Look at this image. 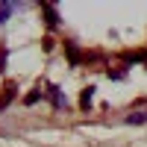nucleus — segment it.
<instances>
[{
	"mask_svg": "<svg viewBox=\"0 0 147 147\" xmlns=\"http://www.w3.org/2000/svg\"><path fill=\"white\" fill-rule=\"evenodd\" d=\"M47 100H50L53 109H65V106H68V103H65V94H62L59 85H47Z\"/></svg>",
	"mask_w": 147,
	"mask_h": 147,
	"instance_id": "f257e3e1",
	"label": "nucleus"
},
{
	"mask_svg": "<svg viewBox=\"0 0 147 147\" xmlns=\"http://www.w3.org/2000/svg\"><path fill=\"white\" fill-rule=\"evenodd\" d=\"M38 9H41V15H44V21H47V30H56L59 24H62V21H59V12H56V9H53L50 3H41Z\"/></svg>",
	"mask_w": 147,
	"mask_h": 147,
	"instance_id": "f03ea898",
	"label": "nucleus"
},
{
	"mask_svg": "<svg viewBox=\"0 0 147 147\" xmlns=\"http://www.w3.org/2000/svg\"><path fill=\"white\" fill-rule=\"evenodd\" d=\"M91 100H94V85H88V88L80 91V109H82V112L91 109Z\"/></svg>",
	"mask_w": 147,
	"mask_h": 147,
	"instance_id": "7ed1b4c3",
	"label": "nucleus"
},
{
	"mask_svg": "<svg viewBox=\"0 0 147 147\" xmlns=\"http://www.w3.org/2000/svg\"><path fill=\"white\" fill-rule=\"evenodd\" d=\"M24 3H0V27H3V24L9 21V15H12V12H18Z\"/></svg>",
	"mask_w": 147,
	"mask_h": 147,
	"instance_id": "20e7f679",
	"label": "nucleus"
},
{
	"mask_svg": "<svg viewBox=\"0 0 147 147\" xmlns=\"http://www.w3.org/2000/svg\"><path fill=\"white\" fill-rule=\"evenodd\" d=\"M65 53H68V62H71V65H80L82 56H80V50H77V44H74V41L65 44Z\"/></svg>",
	"mask_w": 147,
	"mask_h": 147,
	"instance_id": "39448f33",
	"label": "nucleus"
},
{
	"mask_svg": "<svg viewBox=\"0 0 147 147\" xmlns=\"http://www.w3.org/2000/svg\"><path fill=\"white\" fill-rule=\"evenodd\" d=\"M41 97H47V94L41 91V85H35V88H32V91H30L27 97H24V103H27V106H32V103H38Z\"/></svg>",
	"mask_w": 147,
	"mask_h": 147,
	"instance_id": "423d86ee",
	"label": "nucleus"
},
{
	"mask_svg": "<svg viewBox=\"0 0 147 147\" xmlns=\"http://www.w3.org/2000/svg\"><path fill=\"white\" fill-rule=\"evenodd\" d=\"M12 97H15V85H6L3 88V97H0V109H6L12 103Z\"/></svg>",
	"mask_w": 147,
	"mask_h": 147,
	"instance_id": "0eeeda50",
	"label": "nucleus"
},
{
	"mask_svg": "<svg viewBox=\"0 0 147 147\" xmlns=\"http://www.w3.org/2000/svg\"><path fill=\"white\" fill-rule=\"evenodd\" d=\"M127 124H147V112H129Z\"/></svg>",
	"mask_w": 147,
	"mask_h": 147,
	"instance_id": "6e6552de",
	"label": "nucleus"
},
{
	"mask_svg": "<svg viewBox=\"0 0 147 147\" xmlns=\"http://www.w3.org/2000/svg\"><path fill=\"white\" fill-rule=\"evenodd\" d=\"M106 77L109 80H127V71L124 68H115V71H106Z\"/></svg>",
	"mask_w": 147,
	"mask_h": 147,
	"instance_id": "1a4fd4ad",
	"label": "nucleus"
},
{
	"mask_svg": "<svg viewBox=\"0 0 147 147\" xmlns=\"http://www.w3.org/2000/svg\"><path fill=\"white\" fill-rule=\"evenodd\" d=\"M6 59H9V47H0V74L6 71Z\"/></svg>",
	"mask_w": 147,
	"mask_h": 147,
	"instance_id": "9d476101",
	"label": "nucleus"
}]
</instances>
